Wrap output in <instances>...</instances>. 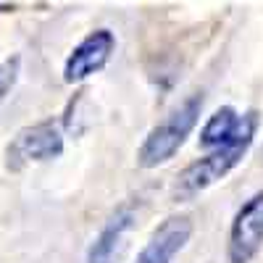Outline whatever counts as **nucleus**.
I'll use <instances>...</instances> for the list:
<instances>
[{
    "mask_svg": "<svg viewBox=\"0 0 263 263\" xmlns=\"http://www.w3.org/2000/svg\"><path fill=\"white\" fill-rule=\"evenodd\" d=\"M255 129H258V114L255 111H248L242 116V121H239L237 135L227 145L211 150L205 158L190 163L179 174L177 184H174V197H177V200H190V197H195L197 192L208 190L211 184H216L221 177H227V174L245 158L248 147L253 145Z\"/></svg>",
    "mask_w": 263,
    "mask_h": 263,
    "instance_id": "1",
    "label": "nucleus"
},
{
    "mask_svg": "<svg viewBox=\"0 0 263 263\" xmlns=\"http://www.w3.org/2000/svg\"><path fill=\"white\" fill-rule=\"evenodd\" d=\"M200 108H203L200 95H192L182 105L174 108L158 126L150 129V135L145 137V142L137 153V163L142 168H156V166L166 163L168 158H174V153L182 147V142L192 132V126L197 124Z\"/></svg>",
    "mask_w": 263,
    "mask_h": 263,
    "instance_id": "2",
    "label": "nucleus"
},
{
    "mask_svg": "<svg viewBox=\"0 0 263 263\" xmlns=\"http://www.w3.org/2000/svg\"><path fill=\"white\" fill-rule=\"evenodd\" d=\"M63 153V137L53 121H42L34 126H24L6 147V168L21 171L29 163L50 161Z\"/></svg>",
    "mask_w": 263,
    "mask_h": 263,
    "instance_id": "3",
    "label": "nucleus"
},
{
    "mask_svg": "<svg viewBox=\"0 0 263 263\" xmlns=\"http://www.w3.org/2000/svg\"><path fill=\"white\" fill-rule=\"evenodd\" d=\"M263 245V192H255L237 211L229 229V263H250Z\"/></svg>",
    "mask_w": 263,
    "mask_h": 263,
    "instance_id": "4",
    "label": "nucleus"
},
{
    "mask_svg": "<svg viewBox=\"0 0 263 263\" xmlns=\"http://www.w3.org/2000/svg\"><path fill=\"white\" fill-rule=\"evenodd\" d=\"M116 48V37L114 32L108 29H98L92 34H87L79 45L71 50V55L66 58V66H63V79L74 84V82H82L90 74L100 71L103 66L108 63Z\"/></svg>",
    "mask_w": 263,
    "mask_h": 263,
    "instance_id": "5",
    "label": "nucleus"
},
{
    "mask_svg": "<svg viewBox=\"0 0 263 263\" xmlns=\"http://www.w3.org/2000/svg\"><path fill=\"white\" fill-rule=\"evenodd\" d=\"M192 234V218L187 213L168 216L166 221L150 234L145 248L140 250L135 263H171Z\"/></svg>",
    "mask_w": 263,
    "mask_h": 263,
    "instance_id": "6",
    "label": "nucleus"
},
{
    "mask_svg": "<svg viewBox=\"0 0 263 263\" xmlns=\"http://www.w3.org/2000/svg\"><path fill=\"white\" fill-rule=\"evenodd\" d=\"M132 224H135V205L124 203L95 237L90 253H87V263H116L121 245H124V237L132 229Z\"/></svg>",
    "mask_w": 263,
    "mask_h": 263,
    "instance_id": "7",
    "label": "nucleus"
},
{
    "mask_svg": "<svg viewBox=\"0 0 263 263\" xmlns=\"http://www.w3.org/2000/svg\"><path fill=\"white\" fill-rule=\"evenodd\" d=\"M239 121H242V116H237L234 108H229V105L218 108V111L205 121V126L200 132V145L208 147V150H216V147L227 145L237 135Z\"/></svg>",
    "mask_w": 263,
    "mask_h": 263,
    "instance_id": "8",
    "label": "nucleus"
},
{
    "mask_svg": "<svg viewBox=\"0 0 263 263\" xmlns=\"http://www.w3.org/2000/svg\"><path fill=\"white\" fill-rule=\"evenodd\" d=\"M18 55L13 58H6L0 61V103L6 100V95L11 92V87L16 84V77H18Z\"/></svg>",
    "mask_w": 263,
    "mask_h": 263,
    "instance_id": "9",
    "label": "nucleus"
}]
</instances>
